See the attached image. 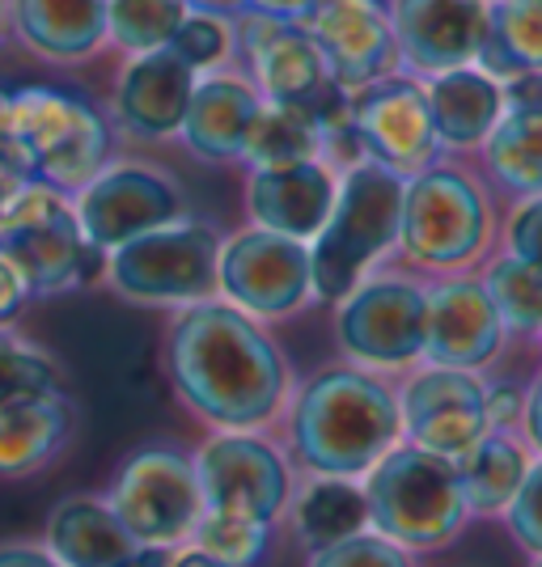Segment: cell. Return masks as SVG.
Instances as JSON below:
<instances>
[{"label":"cell","mask_w":542,"mask_h":567,"mask_svg":"<svg viewBox=\"0 0 542 567\" xmlns=\"http://www.w3.org/2000/svg\"><path fill=\"white\" fill-rule=\"evenodd\" d=\"M165 364L191 411L221 427H259L284 402L288 369L280 348L237 306L195 301L174 322Z\"/></svg>","instance_id":"obj_1"},{"label":"cell","mask_w":542,"mask_h":567,"mask_svg":"<svg viewBox=\"0 0 542 567\" xmlns=\"http://www.w3.org/2000/svg\"><path fill=\"white\" fill-rule=\"evenodd\" d=\"M402 436L399 399L356 369H330L301 390L293 406V445L314 474H369Z\"/></svg>","instance_id":"obj_2"},{"label":"cell","mask_w":542,"mask_h":567,"mask_svg":"<svg viewBox=\"0 0 542 567\" xmlns=\"http://www.w3.org/2000/svg\"><path fill=\"white\" fill-rule=\"evenodd\" d=\"M402 187L395 169L356 162L335 190V208L309 246V276L323 301H344L374 262L399 246Z\"/></svg>","instance_id":"obj_3"},{"label":"cell","mask_w":542,"mask_h":567,"mask_svg":"<svg viewBox=\"0 0 542 567\" xmlns=\"http://www.w3.org/2000/svg\"><path fill=\"white\" fill-rule=\"evenodd\" d=\"M369 525L402 550H441L458 538L467 504L453 462L420 445H395L369 466L365 483Z\"/></svg>","instance_id":"obj_4"},{"label":"cell","mask_w":542,"mask_h":567,"mask_svg":"<svg viewBox=\"0 0 542 567\" xmlns=\"http://www.w3.org/2000/svg\"><path fill=\"white\" fill-rule=\"evenodd\" d=\"M0 136L22 153L34 178L60 190H81L106 169L111 132L94 106L48 85H30L4 97Z\"/></svg>","instance_id":"obj_5"},{"label":"cell","mask_w":542,"mask_h":567,"mask_svg":"<svg viewBox=\"0 0 542 567\" xmlns=\"http://www.w3.org/2000/svg\"><path fill=\"white\" fill-rule=\"evenodd\" d=\"M0 250L18 267L30 297H51L90 280L102 255L81 234L69 195L43 178H30L0 213Z\"/></svg>","instance_id":"obj_6"},{"label":"cell","mask_w":542,"mask_h":567,"mask_svg":"<svg viewBox=\"0 0 542 567\" xmlns=\"http://www.w3.org/2000/svg\"><path fill=\"white\" fill-rule=\"evenodd\" d=\"M221 241L195 220H170L162 229L106 250V280L136 306H195L216 292Z\"/></svg>","instance_id":"obj_7"},{"label":"cell","mask_w":542,"mask_h":567,"mask_svg":"<svg viewBox=\"0 0 542 567\" xmlns=\"http://www.w3.org/2000/svg\"><path fill=\"white\" fill-rule=\"evenodd\" d=\"M242 48L250 55L255 85L267 102L301 111L318 127V136L352 123V97L330 81L323 51L314 48V39L297 22L250 9V18L242 22Z\"/></svg>","instance_id":"obj_8"},{"label":"cell","mask_w":542,"mask_h":567,"mask_svg":"<svg viewBox=\"0 0 542 567\" xmlns=\"http://www.w3.org/2000/svg\"><path fill=\"white\" fill-rule=\"evenodd\" d=\"M399 246L425 267H462L488 246L483 190L458 169H425L402 187Z\"/></svg>","instance_id":"obj_9"},{"label":"cell","mask_w":542,"mask_h":567,"mask_svg":"<svg viewBox=\"0 0 542 567\" xmlns=\"http://www.w3.org/2000/svg\"><path fill=\"white\" fill-rule=\"evenodd\" d=\"M111 508L141 546H178L204 517L195 462L174 450H141L123 462Z\"/></svg>","instance_id":"obj_10"},{"label":"cell","mask_w":542,"mask_h":567,"mask_svg":"<svg viewBox=\"0 0 542 567\" xmlns=\"http://www.w3.org/2000/svg\"><path fill=\"white\" fill-rule=\"evenodd\" d=\"M216 284L237 309L255 318H284L306 306L314 292L309 246L272 229H246L221 250Z\"/></svg>","instance_id":"obj_11"},{"label":"cell","mask_w":542,"mask_h":567,"mask_svg":"<svg viewBox=\"0 0 542 567\" xmlns=\"http://www.w3.org/2000/svg\"><path fill=\"white\" fill-rule=\"evenodd\" d=\"M352 132L369 162L395 169L399 178H416L432 169L441 153V136L428 111V94L416 81L381 76L374 85L356 90Z\"/></svg>","instance_id":"obj_12"},{"label":"cell","mask_w":542,"mask_h":567,"mask_svg":"<svg viewBox=\"0 0 542 567\" xmlns=\"http://www.w3.org/2000/svg\"><path fill=\"white\" fill-rule=\"evenodd\" d=\"M204 513L242 520H272L288 504V466L259 436H213L195 457Z\"/></svg>","instance_id":"obj_13"},{"label":"cell","mask_w":542,"mask_h":567,"mask_svg":"<svg viewBox=\"0 0 542 567\" xmlns=\"http://www.w3.org/2000/svg\"><path fill=\"white\" fill-rule=\"evenodd\" d=\"M72 213H76L85 241H94L98 250H115V246L149 234V229L183 220V195L157 169L115 166L98 169L81 187Z\"/></svg>","instance_id":"obj_14"},{"label":"cell","mask_w":542,"mask_h":567,"mask_svg":"<svg viewBox=\"0 0 542 567\" xmlns=\"http://www.w3.org/2000/svg\"><path fill=\"white\" fill-rule=\"evenodd\" d=\"M297 25L314 39L339 90H365L399 60L395 30L381 0H309Z\"/></svg>","instance_id":"obj_15"},{"label":"cell","mask_w":542,"mask_h":567,"mask_svg":"<svg viewBox=\"0 0 542 567\" xmlns=\"http://www.w3.org/2000/svg\"><path fill=\"white\" fill-rule=\"evenodd\" d=\"M339 343L365 364H411L425 355V288L407 280L356 284L339 309Z\"/></svg>","instance_id":"obj_16"},{"label":"cell","mask_w":542,"mask_h":567,"mask_svg":"<svg viewBox=\"0 0 542 567\" xmlns=\"http://www.w3.org/2000/svg\"><path fill=\"white\" fill-rule=\"evenodd\" d=\"M402 415V436L411 445L441 457H458L488 436V415H483V385L471 369H428L402 390L399 399Z\"/></svg>","instance_id":"obj_17"},{"label":"cell","mask_w":542,"mask_h":567,"mask_svg":"<svg viewBox=\"0 0 542 567\" xmlns=\"http://www.w3.org/2000/svg\"><path fill=\"white\" fill-rule=\"evenodd\" d=\"M395 51L416 72L471 69L488 30V0H395Z\"/></svg>","instance_id":"obj_18"},{"label":"cell","mask_w":542,"mask_h":567,"mask_svg":"<svg viewBox=\"0 0 542 567\" xmlns=\"http://www.w3.org/2000/svg\"><path fill=\"white\" fill-rule=\"evenodd\" d=\"M504 343V322L479 280H446L425 292V355L446 369H479Z\"/></svg>","instance_id":"obj_19"},{"label":"cell","mask_w":542,"mask_h":567,"mask_svg":"<svg viewBox=\"0 0 542 567\" xmlns=\"http://www.w3.org/2000/svg\"><path fill=\"white\" fill-rule=\"evenodd\" d=\"M191 94H195V69L178 51L157 48L141 51L119 81V118L132 136L141 141H165L174 132H183Z\"/></svg>","instance_id":"obj_20"},{"label":"cell","mask_w":542,"mask_h":567,"mask_svg":"<svg viewBox=\"0 0 542 567\" xmlns=\"http://www.w3.org/2000/svg\"><path fill=\"white\" fill-rule=\"evenodd\" d=\"M335 190H339V183L318 162L272 166L250 174L246 208H250L259 229L297 237V241H314L318 229L327 225L330 208H335Z\"/></svg>","instance_id":"obj_21"},{"label":"cell","mask_w":542,"mask_h":567,"mask_svg":"<svg viewBox=\"0 0 542 567\" xmlns=\"http://www.w3.org/2000/svg\"><path fill=\"white\" fill-rule=\"evenodd\" d=\"M48 550L64 567H132L144 546L123 529L111 504L69 496L48 520Z\"/></svg>","instance_id":"obj_22"},{"label":"cell","mask_w":542,"mask_h":567,"mask_svg":"<svg viewBox=\"0 0 542 567\" xmlns=\"http://www.w3.org/2000/svg\"><path fill=\"white\" fill-rule=\"evenodd\" d=\"M259 106L263 94L237 76L195 81L187 118H183V136L204 162H237L242 144H246V127H250Z\"/></svg>","instance_id":"obj_23"},{"label":"cell","mask_w":542,"mask_h":567,"mask_svg":"<svg viewBox=\"0 0 542 567\" xmlns=\"http://www.w3.org/2000/svg\"><path fill=\"white\" fill-rule=\"evenodd\" d=\"M76 411L64 390L25 399L9 411H0V474L22 478L55 462L72 441Z\"/></svg>","instance_id":"obj_24"},{"label":"cell","mask_w":542,"mask_h":567,"mask_svg":"<svg viewBox=\"0 0 542 567\" xmlns=\"http://www.w3.org/2000/svg\"><path fill=\"white\" fill-rule=\"evenodd\" d=\"M428 94V111L437 123V136L449 148H474L488 141L500 115H504V85L474 69L437 72Z\"/></svg>","instance_id":"obj_25"},{"label":"cell","mask_w":542,"mask_h":567,"mask_svg":"<svg viewBox=\"0 0 542 567\" xmlns=\"http://www.w3.org/2000/svg\"><path fill=\"white\" fill-rule=\"evenodd\" d=\"M13 25L48 60H85L106 39V0H13Z\"/></svg>","instance_id":"obj_26"},{"label":"cell","mask_w":542,"mask_h":567,"mask_svg":"<svg viewBox=\"0 0 542 567\" xmlns=\"http://www.w3.org/2000/svg\"><path fill=\"white\" fill-rule=\"evenodd\" d=\"M525 471H530V462H525L521 445L518 441H509V436H500V432L479 436L471 450L453 457L458 492H462L467 513H474V517L504 513L509 499L518 496Z\"/></svg>","instance_id":"obj_27"},{"label":"cell","mask_w":542,"mask_h":567,"mask_svg":"<svg viewBox=\"0 0 542 567\" xmlns=\"http://www.w3.org/2000/svg\"><path fill=\"white\" fill-rule=\"evenodd\" d=\"M479 64L500 85L521 76V72L542 69V0H495V4H488Z\"/></svg>","instance_id":"obj_28"},{"label":"cell","mask_w":542,"mask_h":567,"mask_svg":"<svg viewBox=\"0 0 542 567\" xmlns=\"http://www.w3.org/2000/svg\"><path fill=\"white\" fill-rule=\"evenodd\" d=\"M293 525H297V534L309 550L352 538L360 529H369L365 487H356L348 478H335V474H318L297 499Z\"/></svg>","instance_id":"obj_29"},{"label":"cell","mask_w":542,"mask_h":567,"mask_svg":"<svg viewBox=\"0 0 542 567\" xmlns=\"http://www.w3.org/2000/svg\"><path fill=\"white\" fill-rule=\"evenodd\" d=\"M318 148H323V136L301 111L280 106V102H263L246 127L242 162H250L255 169L297 166V162H314Z\"/></svg>","instance_id":"obj_30"},{"label":"cell","mask_w":542,"mask_h":567,"mask_svg":"<svg viewBox=\"0 0 542 567\" xmlns=\"http://www.w3.org/2000/svg\"><path fill=\"white\" fill-rule=\"evenodd\" d=\"M488 166L518 195H542V115L539 111H504L488 132Z\"/></svg>","instance_id":"obj_31"},{"label":"cell","mask_w":542,"mask_h":567,"mask_svg":"<svg viewBox=\"0 0 542 567\" xmlns=\"http://www.w3.org/2000/svg\"><path fill=\"white\" fill-rule=\"evenodd\" d=\"M187 0H106V34L123 51L170 48L174 30L187 18Z\"/></svg>","instance_id":"obj_32"},{"label":"cell","mask_w":542,"mask_h":567,"mask_svg":"<svg viewBox=\"0 0 542 567\" xmlns=\"http://www.w3.org/2000/svg\"><path fill=\"white\" fill-rule=\"evenodd\" d=\"M488 297L504 331H542V271L521 259H500L488 276Z\"/></svg>","instance_id":"obj_33"},{"label":"cell","mask_w":542,"mask_h":567,"mask_svg":"<svg viewBox=\"0 0 542 567\" xmlns=\"http://www.w3.org/2000/svg\"><path fill=\"white\" fill-rule=\"evenodd\" d=\"M60 390V364L43 348L0 331V411Z\"/></svg>","instance_id":"obj_34"},{"label":"cell","mask_w":542,"mask_h":567,"mask_svg":"<svg viewBox=\"0 0 542 567\" xmlns=\"http://www.w3.org/2000/svg\"><path fill=\"white\" fill-rule=\"evenodd\" d=\"M195 546L208 550L213 559H221L225 567H255L267 555L272 543V525L242 517H221V513H204L195 525Z\"/></svg>","instance_id":"obj_35"},{"label":"cell","mask_w":542,"mask_h":567,"mask_svg":"<svg viewBox=\"0 0 542 567\" xmlns=\"http://www.w3.org/2000/svg\"><path fill=\"white\" fill-rule=\"evenodd\" d=\"M309 567H411L407 550L381 534H352L344 543L309 550Z\"/></svg>","instance_id":"obj_36"},{"label":"cell","mask_w":542,"mask_h":567,"mask_svg":"<svg viewBox=\"0 0 542 567\" xmlns=\"http://www.w3.org/2000/svg\"><path fill=\"white\" fill-rule=\"evenodd\" d=\"M170 51H178L183 60H187L191 69H213L216 60H225V51H229V34H225V25L216 13H187L183 25L174 30V39H170Z\"/></svg>","instance_id":"obj_37"},{"label":"cell","mask_w":542,"mask_h":567,"mask_svg":"<svg viewBox=\"0 0 542 567\" xmlns=\"http://www.w3.org/2000/svg\"><path fill=\"white\" fill-rule=\"evenodd\" d=\"M509 529L525 550L542 555V462H530V471L521 478L518 496L509 499Z\"/></svg>","instance_id":"obj_38"},{"label":"cell","mask_w":542,"mask_h":567,"mask_svg":"<svg viewBox=\"0 0 542 567\" xmlns=\"http://www.w3.org/2000/svg\"><path fill=\"white\" fill-rule=\"evenodd\" d=\"M509 250H513V259L542 271V195L518 208L513 225H509Z\"/></svg>","instance_id":"obj_39"},{"label":"cell","mask_w":542,"mask_h":567,"mask_svg":"<svg viewBox=\"0 0 542 567\" xmlns=\"http://www.w3.org/2000/svg\"><path fill=\"white\" fill-rule=\"evenodd\" d=\"M483 415H488L492 432L521 424V415H525V390L513 385V381H500L492 390H483Z\"/></svg>","instance_id":"obj_40"},{"label":"cell","mask_w":542,"mask_h":567,"mask_svg":"<svg viewBox=\"0 0 542 567\" xmlns=\"http://www.w3.org/2000/svg\"><path fill=\"white\" fill-rule=\"evenodd\" d=\"M30 178H34V174H30V166L22 162V153L0 136V213L18 199V190H22Z\"/></svg>","instance_id":"obj_41"},{"label":"cell","mask_w":542,"mask_h":567,"mask_svg":"<svg viewBox=\"0 0 542 567\" xmlns=\"http://www.w3.org/2000/svg\"><path fill=\"white\" fill-rule=\"evenodd\" d=\"M25 301H30V288H25V280L18 276V267L9 262V255L0 250V327H9L25 309Z\"/></svg>","instance_id":"obj_42"},{"label":"cell","mask_w":542,"mask_h":567,"mask_svg":"<svg viewBox=\"0 0 542 567\" xmlns=\"http://www.w3.org/2000/svg\"><path fill=\"white\" fill-rule=\"evenodd\" d=\"M504 111H539L542 115V69L504 81Z\"/></svg>","instance_id":"obj_43"},{"label":"cell","mask_w":542,"mask_h":567,"mask_svg":"<svg viewBox=\"0 0 542 567\" xmlns=\"http://www.w3.org/2000/svg\"><path fill=\"white\" fill-rule=\"evenodd\" d=\"M0 567H64L51 550L39 546H0Z\"/></svg>","instance_id":"obj_44"},{"label":"cell","mask_w":542,"mask_h":567,"mask_svg":"<svg viewBox=\"0 0 542 567\" xmlns=\"http://www.w3.org/2000/svg\"><path fill=\"white\" fill-rule=\"evenodd\" d=\"M246 9L267 13V18H284V22H297L309 9V0H246Z\"/></svg>","instance_id":"obj_45"},{"label":"cell","mask_w":542,"mask_h":567,"mask_svg":"<svg viewBox=\"0 0 542 567\" xmlns=\"http://www.w3.org/2000/svg\"><path fill=\"white\" fill-rule=\"evenodd\" d=\"M525 432H530V441H534V450H542V378L534 381V390L525 394Z\"/></svg>","instance_id":"obj_46"},{"label":"cell","mask_w":542,"mask_h":567,"mask_svg":"<svg viewBox=\"0 0 542 567\" xmlns=\"http://www.w3.org/2000/svg\"><path fill=\"white\" fill-rule=\"evenodd\" d=\"M170 567H225V564H221V559H213L208 550H200V546H187V550L170 555Z\"/></svg>","instance_id":"obj_47"},{"label":"cell","mask_w":542,"mask_h":567,"mask_svg":"<svg viewBox=\"0 0 542 567\" xmlns=\"http://www.w3.org/2000/svg\"><path fill=\"white\" fill-rule=\"evenodd\" d=\"M187 9H200V13H216V18H225V13H242V9H246V0H187Z\"/></svg>","instance_id":"obj_48"},{"label":"cell","mask_w":542,"mask_h":567,"mask_svg":"<svg viewBox=\"0 0 542 567\" xmlns=\"http://www.w3.org/2000/svg\"><path fill=\"white\" fill-rule=\"evenodd\" d=\"M132 567H170V550L165 546H144Z\"/></svg>","instance_id":"obj_49"},{"label":"cell","mask_w":542,"mask_h":567,"mask_svg":"<svg viewBox=\"0 0 542 567\" xmlns=\"http://www.w3.org/2000/svg\"><path fill=\"white\" fill-rule=\"evenodd\" d=\"M0 30H4V0H0Z\"/></svg>","instance_id":"obj_50"},{"label":"cell","mask_w":542,"mask_h":567,"mask_svg":"<svg viewBox=\"0 0 542 567\" xmlns=\"http://www.w3.org/2000/svg\"><path fill=\"white\" fill-rule=\"evenodd\" d=\"M4 97H9V94H4V90H0V111H4Z\"/></svg>","instance_id":"obj_51"},{"label":"cell","mask_w":542,"mask_h":567,"mask_svg":"<svg viewBox=\"0 0 542 567\" xmlns=\"http://www.w3.org/2000/svg\"><path fill=\"white\" fill-rule=\"evenodd\" d=\"M534 567H542V555H539V564H534Z\"/></svg>","instance_id":"obj_52"}]
</instances>
